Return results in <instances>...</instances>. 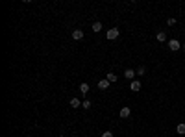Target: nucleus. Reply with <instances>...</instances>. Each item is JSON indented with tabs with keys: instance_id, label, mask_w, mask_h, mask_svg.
I'll return each instance as SVG.
<instances>
[{
	"instance_id": "nucleus-1",
	"label": "nucleus",
	"mask_w": 185,
	"mask_h": 137,
	"mask_svg": "<svg viewBox=\"0 0 185 137\" xmlns=\"http://www.w3.org/2000/svg\"><path fill=\"white\" fill-rule=\"evenodd\" d=\"M168 48H170L172 52H176V50L182 48V43H180L178 39H170V41H168Z\"/></svg>"
},
{
	"instance_id": "nucleus-2",
	"label": "nucleus",
	"mask_w": 185,
	"mask_h": 137,
	"mask_svg": "<svg viewBox=\"0 0 185 137\" xmlns=\"http://www.w3.org/2000/svg\"><path fill=\"white\" fill-rule=\"evenodd\" d=\"M106 37H108L109 41H113V39H117V37H119V30H117V28H111V30H108V33H106Z\"/></svg>"
},
{
	"instance_id": "nucleus-3",
	"label": "nucleus",
	"mask_w": 185,
	"mask_h": 137,
	"mask_svg": "<svg viewBox=\"0 0 185 137\" xmlns=\"http://www.w3.org/2000/svg\"><path fill=\"white\" fill-rule=\"evenodd\" d=\"M141 87H143V85H141V82H139V80H133L132 84H130V89H132L133 93H139V91H141Z\"/></svg>"
},
{
	"instance_id": "nucleus-4",
	"label": "nucleus",
	"mask_w": 185,
	"mask_h": 137,
	"mask_svg": "<svg viewBox=\"0 0 185 137\" xmlns=\"http://www.w3.org/2000/svg\"><path fill=\"white\" fill-rule=\"evenodd\" d=\"M135 76H137L135 70H132V69H126V70H124V78H126V80L133 82V78H135Z\"/></svg>"
},
{
	"instance_id": "nucleus-5",
	"label": "nucleus",
	"mask_w": 185,
	"mask_h": 137,
	"mask_svg": "<svg viewBox=\"0 0 185 137\" xmlns=\"http://www.w3.org/2000/svg\"><path fill=\"white\" fill-rule=\"evenodd\" d=\"M72 39H74V41L83 39V30H74V32H72Z\"/></svg>"
},
{
	"instance_id": "nucleus-6",
	"label": "nucleus",
	"mask_w": 185,
	"mask_h": 137,
	"mask_svg": "<svg viewBox=\"0 0 185 137\" xmlns=\"http://www.w3.org/2000/svg\"><path fill=\"white\" fill-rule=\"evenodd\" d=\"M106 80H108L109 84H117V74H115V72H108V76H106Z\"/></svg>"
},
{
	"instance_id": "nucleus-7",
	"label": "nucleus",
	"mask_w": 185,
	"mask_h": 137,
	"mask_svg": "<svg viewBox=\"0 0 185 137\" xmlns=\"http://www.w3.org/2000/svg\"><path fill=\"white\" fill-rule=\"evenodd\" d=\"M156 39H157L159 43H165V41H167V33H165V32H159V33L156 35Z\"/></svg>"
},
{
	"instance_id": "nucleus-8",
	"label": "nucleus",
	"mask_w": 185,
	"mask_h": 137,
	"mask_svg": "<svg viewBox=\"0 0 185 137\" xmlns=\"http://www.w3.org/2000/svg\"><path fill=\"white\" fill-rule=\"evenodd\" d=\"M109 87V82L108 80H100L98 82V89H108Z\"/></svg>"
},
{
	"instance_id": "nucleus-9",
	"label": "nucleus",
	"mask_w": 185,
	"mask_h": 137,
	"mask_svg": "<svg viewBox=\"0 0 185 137\" xmlns=\"http://www.w3.org/2000/svg\"><path fill=\"white\" fill-rule=\"evenodd\" d=\"M80 91L83 93V95H87V93H89V84H85V82H83V84H80Z\"/></svg>"
},
{
	"instance_id": "nucleus-10",
	"label": "nucleus",
	"mask_w": 185,
	"mask_h": 137,
	"mask_svg": "<svg viewBox=\"0 0 185 137\" xmlns=\"http://www.w3.org/2000/svg\"><path fill=\"white\" fill-rule=\"evenodd\" d=\"M120 117H122V119H128L130 117V108H122L120 109Z\"/></svg>"
},
{
	"instance_id": "nucleus-11",
	"label": "nucleus",
	"mask_w": 185,
	"mask_h": 137,
	"mask_svg": "<svg viewBox=\"0 0 185 137\" xmlns=\"http://www.w3.org/2000/svg\"><path fill=\"white\" fill-rule=\"evenodd\" d=\"M100 30H102V22H98V21H96V22H93V32H96V33H98Z\"/></svg>"
},
{
	"instance_id": "nucleus-12",
	"label": "nucleus",
	"mask_w": 185,
	"mask_h": 137,
	"mask_svg": "<svg viewBox=\"0 0 185 137\" xmlns=\"http://www.w3.org/2000/svg\"><path fill=\"white\" fill-rule=\"evenodd\" d=\"M81 106V102L78 98H70V108H80Z\"/></svg>"
},
{
	"instance_id": "nucleus-13",
	"label": "nucleus",
	"mask_w": 185,
	"mask_h": 137,
	"mask_svg": "<svg viewBox=\"0 0 185 137\" xmlns=\"http://www.w3.org/2000/svg\"><path fill=\"white\" fill-rule=\"evenodd\" d=\"M176 132H178L180 135H183V134H185V124H178V128H176Z\"/></svg>"
},
{
	"instance_id": "nucleus-14",
	"label": "nucleus",
	"mask_w": 185,
	"mask_h": 137,
	"mask_svg": "<svg viewBox=\"0 0 185 137\" xmlns=\"http://www.w3.org/2000/svg\"><path fill=\"white\" fill-rule=\"evenodd\" d=\"M81 108H83V109H89V108H91V102H89V100H83V102H81Z\"/></svg>"
},
{
	"instance_id": "nucleus-15",
	"label": "nucleus",
	"mask_w": 185,
	"mask_h": 137,
	"mask_svg": "<svg viewBox=\"0 0 185 137\" xmlns=\"http://www.w3.org/2000/svg\"><path fill=\"white\" fill-rule=\"evenodd\" d=\"M135 72H137V76H144V67H139Z\"/></svg>"
},
{
	"instance_id": "nucleus-16",
	"label": "nucleus",
	"mask_w": 185,
	"mask_h": 137,
	"mask_svg": "<svg viewBox=\"0 0 185 137\" xmlns=\"http://www.w3.org/2000/svg\"><path fill=\"white\" fill-rule=\"evenodd\" d=\"M167 24H168V26H174V24H176V19H168Z\"/></svg>"
},
{
	"instance_id": "nucleus-17",
	"label": "nucleus",
	"mask_w": 185,
	"mask_h": 137,
	"mask_svg": "<svg viewBox=\"0 0 185 137\" xmlns=\"http://www.w3.org/2000/svg\"><path fill=\"white\" fill-rule=\"evenodd\" d=\"M102 137H113V132H104Z\"/></svg>"
},
{
	"instance_id": "nucleus-18",
	"label": "nucleus",
	"mask_w": 185,
	"mask_h": 137,
	"mask_svg": "<svg viewBox=\"0 0 185 137\" xmlns=\"http://www.w3.org/2000/svg\"><path fill=\"white\" fill-rule=\"evenodd\" d=\"M182 48H183V50H185V43H182Z\"/></svg>"
},
{
	"instance_id": "nucleus-19",
	"label": "nucleus",
	"mask_w": 185,
	"mask_h": 137,
	"mask_svg": "<svg viewBox=\"0 0 185 137\" xmlns=\"http://www.w3.org/2000/svg\"><path fill=\"white\" fill-rule=\"evenodd\" d=\"M59 137H63V135H59Z\"/></svg>"
}]
</instances>
